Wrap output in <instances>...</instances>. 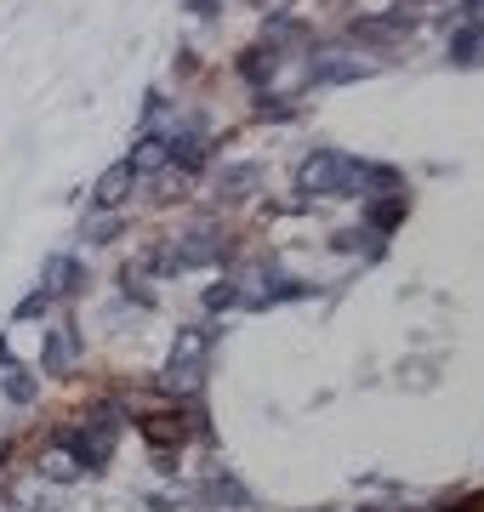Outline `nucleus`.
I'll use <instances>...</instances> for the list:
<instances>
[{
	"label": "nucleus",
	"instance_id": "39448f33",
	"mask_svg": "<svg viewBox=\"0 0 484 512\" xmlns=\"http://www.w3.org/2000/svg\"><path fill=\"white\" fill-rule=\"evenodd\" d=\"M166 160H171V154H166V137H154V131H149V137H143V143H137V148H131V177H137V183H143V177H154V171H166Z\"/></svg>",
	"mask_w": 484,
	"mask_h": 512
},
{
	"label": "nucleus",
	"instance_id": "f257e3e1",
	"mask_svg": "<svg viewBox=\"0 0 484 512\" xmlns=\"http://www.w3.org/2000/svg\"><path fill=\"white\" fill-rule=\"evenodd\" d=\"M359 183H365V165L348 160V154L319 148L302 160V188H314V194H359Z\"/></svg>",
	"mask_w": 484,
	"mask_h": 512
},
{
	"label": "nucleus",
	"instance_id": "f8f14e48",
	"mask_svg": "<svg viewBox=\"0 0 484 512\" xmlns=\"http://www.w3.org/2000/svg\"><path fill=\"white\" fill-rule=\"evenodd\" d=\"M120 234V217H114V211H103V217L92 222V239H114Z\"/></svg>",
	"mask_w": 484,
	"mask_h": 512
},
{
	"label": "nucleus",
	"instance_id": "9b49d317",
	"mask_svg": "<svg viewBox=\"0 0 484 512\" xmlns=\"http://www.w3.org/2000/svg\"><path fill=\"white\" fill-rule=\"evenodd\" d=\"M6 399H12V404L35 399V376H23V370H12V376H6Z\"/></svg>",
	"mask_w": 484,
	"mask_h": 512
},
{
	"label": "nucleus",
	"instance_id": "0eeeda50",
	"mask_svg": "<svg viewBox=\"0 0 484 512\" xmlns=\"http://www.w3.org/2000/svg\"><path fill=\"white\" fill-rule=\"evenodd\" d=\"M205 353H211V336H205V330H177L171 365H205Z\"/></svg>",
	"mask_w": 484,
	"mask_h": 512
},
{
	"label": "nucleus",
	"instance_id": "f03ea898",
	"mask_svg": "<svg viewBox=\"0 0 484 512\" xmlns=\"http://www.w3.org/2000/svg\"><path fill=\"white\" fill-rule=\"evenodd\" d=\"M35 473L46 478V484H80V478H86V467H80V456L52 433V439L35 450Z\"/></svg>",
	"mask_w": 484,
	"mask_h": 512
},
{
	"label": "nucleus",
	"instance_id": "20e7f679",
	"mask_svg": "<svg viewBox=\"0 0 484 512\" xmlns=\"http://www.w3.org/2000/svg\"><path fill=\"white\" fill-rule=\"evenodd\" d=\"M410 200H405V188H393V194H371L365 200V222H371V234H393L399 222H405Z\"/></svg>",
	"mask_w": 484,
	"mask_h": 512
},
{
	"label": "nucleus",
	"instance_id": "1a4fd4ad",
	"mask_svg": "<svg viewBox=\"0 0 484 512\" xmlns=\"http://www.w3.org/2000/svg\"><path fill=\"white\" fill-rule=\"evenodd\" d=\"M354 74H365L359 57H319L314 63V80H354Z\"/></svg>",
	"mask_w": 484,
	"mask_h": 512
},
{
	"label": "nucleus",
	"instance_id": "6e6552de",
	"mask_svg": "<svg viewBox=\"0 0 484 512\" xmlns=\"http://www.w3.org/2000/svg\"><path fill=\"white\" fill-rule=\"evenodd\" d=\"M46 365H52V370H69V365H75V330H69V325L52 330V342H46Z\"/></svg>",
	"mask_w": 484,
	"mask_h": 512
},
{
	"label": "nucleus",
	"instance_id": "9d476101",
	"mask_svg": "<svg viewBox=\"0 0 484 512\" xmlns=\"http://www.w3.org/2000/svg\"><path fill=\"white\" fill-rule=\"evenodd\" d=\"M234 302H240V291H234V279H223V285H211V291H205V313H228Z\"/></svg>",
	"mask_w": 484,
	"mask_h": 512
},
{
	"label": "nucleus",
	"instance_id": "7ed1b4c3",
	"mask_svg": "<svg viewBox=\"0 0 484 512\" xmlns=\"http://www.w3.org/2000/svg\"><path fill=\"white\" fill-rule=\"evenodd\" d=\"M80 279H86V274H80V262H75V256H52V262H46V279H40V302H46V308H52V302H69V296H75L80 291Z\"/></svg>",
	"mask_w": 484,
	"mask_h": 512
},
{
	"label": "nucleus",
	"instance_id": "423d86ee",
	"mask_svg": "<svg viewBox=\"0 0 484 512\" xmlns=\"http://www.w3.org/2000/svg\"><path fill=\"white\" fill-rule=\"evenodd\" d=\"M131 188H137V177H131V165H114L109 177L97 183V194H92V200H97V211H120Z\"/></svg>",
	"mask_w": 484,
	"mask_h": 512
}]
</instances>
